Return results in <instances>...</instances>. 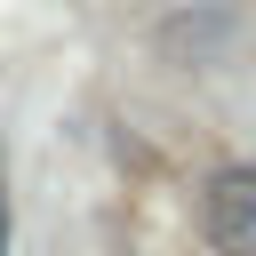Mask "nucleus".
<instances>
[{"label": "nucleus", "mask_w": 256, "mask_h": 256, "mask_svg": "<svg viewBox=\"0 0 256 256\" xmlns=\"http://www.w3.org/2000/svg\"><path fill=\"white\" fill-rule=\"evenodd\" d=\"M208 240L224 256H248L256 248V168H224L208 184Z\"/></svg>", "instance_id": "f257e3e1"}, {"label": "nucleus", "mask_w": 256, "mask_h": 256, "mask_svg": "<svg viewBox=\"0 0 256 256\" xmlns=\"http://www.w3.org/2000/svg\"><path fill=\"white\" fill-rule=\"evenodd\" d=\"M8 240H16V208H8V152H0V256H8Z\"/></svg>", "instance_id": "f03ea898"}, {"label": "nucleus", "mask_w": 256, "mask_h": 256, "mask_svg": "<svg viewBox=\"0 0 256 256\" xmlns=\"http://www.w3.org/2000/svg\"><path fill=\"white\" fill-rule=\"evenodd\" d=\"M248 256H256V248H248Z\"/></svg>", "instance_id": "7ed1b4c3"}]
</instances>
